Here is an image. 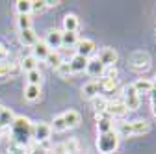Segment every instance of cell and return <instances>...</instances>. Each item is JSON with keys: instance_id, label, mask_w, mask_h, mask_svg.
<instances>
[{"instance_id": "cell-1", "label": "cell", "mask_w": 156, "mask_h": 154, "mask_svg": "<svg viewBox=\"0 0 156 154\" xmlns=\"http://www.w3.org/2000/svg\"><path fill=\"white\" fill-rule=\"evenodd\" d=\"M151 130V123L147 119H138V121H117L113 126V132L119 138H130V136H141Z\"/></svg>"}, {"instance_id": "cell-2", "label": "cell", "mask_w": 156, "mask_h": 154, "mask_svg": "<svg viewBox=\"0 0 156 154\" xmlns=\"http://www.w3.org/2000/svg\"><path fill=\"white\" fill-rule=\"evenodd\" d=\"M32 130H34V124H32L26 117H15V121H13V124H11V132H13L11 139L26 150L28 141L32 139ZM32 141H34V139H32Z\"/></svg>"}, {"instance_id": "cell-3", "label": "cell", "mask_w": 156, "mask_h": 154, "mask_svg": "<svg viewBox=\"0 0 156 154\" xmlns=\"http://www.w3.org/2000/svg\"><path fill=\"white\" fill-rule=\"evenodd\" d=\"M119 147V136L112 130L106 134H99V139H97V149L101 154H113Z\"/></svg>"}, {"instance_id": "cell-4", "label": "cell", "mask_w": 156, "mask_h": 154, "mask_svg": "<svg viewBox=\"0 0 156 154\" xmlns=\"http://www.w3.org/2000/svg\"><path fill=\"white\" fill-rule=\"evenodd\" d=\"M128 63H130V69L132 71H138V72L147 71L151 67V56L145 50H136V52H132Z\"/></svg>"}, {"instance_id": "cell-5", "label": "cell", "mask_w": 156, "mask_h": 154, "mask_svg": "<svg viewBox=\"0 0 156 154\" xmlns=\"http://www.w3.org/2000/svg\"><path fill=\"white\" fill-rule=\"evenodd\" d=\"M50 134H52L50 124H47V123H37V124H34V130H32V139L39 145V143L50 141Z\"/></svg>"}, {"instance_id": "cell-6", "label": "cell", "mask_w": 156, "mask_h": 154, "mask_svg": "<svg viewBox=\"0 0 156 154\" xmlns=\"http://www.w3.org/2000/svg\"><path fill=\"white\" fill-rule=\"evenodd\" d=\"M97 60H99L104 67H115L117 60H119V56H117V52L112 48V47H104L99 50V56H97Z\"/></svg>"}, {"instance_id": "cell-7", "label": "cell", "mask_w": 156, "mask_h": 154, "mask_svg": "<svg viewBox=\"0 0 156 154\" xmlns=\"http://www.w3.org/2000/svg\"><path fill=\"white\" fill-rule=\"evenodd\" d=\"M123 104L126 106L128 111H130V110H138L140 104H141V97L136 93V89H134L132 86L125 87V100H123Z\"/></svg>"}, {"instance_id": "cell-8", "label": "cell", "mask_w": 156, "mask_h": 154, "mask_svg": "<svg viewBox=\"0 0 156 154\" xmlns=\"http://www.w3.org/2000/svg\"><path fill=\"white\" fill-rule=\"evenodd\" d=\"M106 113L110 115L112 119H123L125 115L128 113V110H126V106H125L121 100H113V102H108Z\"/></svg>"}, {"instance_id": "cell-9", "label": "cell", "mask_w": 156, "mask_h": 154, "mask_svg": "<svg viewBox=\"0 0 156 154\" xmlns=\"http://www.w3.org/2000/svg\"><path fill=\"white\" fill-rule=\"evenodd\" d=\"M95 48H97L95 41H91V39H78V43H76V54L87 58V60H89V56L95 54Z\"/></svg>"}, {"instance_id": "cell-10", "label": "cell", "mask_w": 156, "mask_h": 154, "mask_svg": "<svg viewBox=\"0 0 156 154\" xmlns=\"http://www.w3.org/2000/svg\"><path fill=\"white\" fill-rule=\"evenodd\" d=\"M19 41H21L24 47H35L37 43H39V35L32 30V28H28V30H21L19 32Z\"/></svg>"}, {"instance_id": "cell-11", "label": "cell", "mask_w": 156, "mask_h": 154, "mask_svg": "<svg viewBox=\"0 0 156 154\" xmlns=\"http://www.w3.org/2000/svg\"><path fill=\"white\" fill-rule=\"evenodd\" d=\"M45 45L48 47V50H56L62 47V32L60 30H48L47 32V39H45Z\"/></svg>"}, {"instance_id": "cell-12", "label": "cell", "mask_w": 156, "mask_h": 154, "mask_svg": "<svg viewBox=\"0 0 156 154\" xmlns=\"http://www.w3.org/2000/svg\"><path fill=\"white\" fill-rule=\"evenodd\" d=\"M97 128H99V134H106L113 130V119L104 111L101 115H97Z\"/></svg>"}, {"instance_id": "cell-13", "label": "cell", "mask_w": 156, "mask_h": 154, "mask_svg": "<svg viewBox=\"0 0 156 154\" xmlns=\"http://www.w3.org/2000/svg\"><path fill=\"white\" fill-rule=\"evenodd\" d=\"M86 72L89 76H93V78H102V72H104V65L97 60V58H93V60H87V67H86Z\"/></svg>"}, {"instance_id": "cell-14", "label": "cell", "mask_w": 156, "mask_h": 154, "mask_svg": "<svg viewBox=\"0 0 156 154\" xmlns=\"http://www.w3.org/2000/svg\"><path fill=\"white\" fill-rule=\"evenodd\" d=\"M99 91H101V84L97 82V80H91V82H87L82 87V97L87 99V100H91V99H95L97 95H99Z\"/></svg>"}, {"instance_id": "cell-15", "label": "cell", "mask_w": 156, "mask_h": 154, "mask_svg": "<svg viewBox=\"0 0 156 154\" xmlns=\"http://www.w3.org/2000/svg\"><path fill=\"white\" fill-rule=\"evenodd\" d=\"M132 87L136 89V93L138 95H145V93H151L152 91V87H154V84H152V80H149V78H138L134 84H132Z\"/></svg>"}, {"instance_id": "cell-16", "label": "cell", "mask_w": 156, "mask_h": 154, "mask_svg": "<svg viewBox=\"0 0 156 154\" xmlns=\"http://www.w3.org/2000/svg\"><path fill=\"white\" fill-rule=\"evenodd\" d=\"M69 65H71V71H73V72H84L86 67H87V58L74 54V56H73V60L69 61Z\"/></svg>"}, {"instance_id": "cell-17", "label": "cell", "mask_w": 156, "mask_h": 154, "mask_svg": "<svg viewBox=\"0 0 156 154\" xmlns=\"http://www.w3.org/2000/svg\"><path fill=\"white\" fill-rule=\"evenodd\" d=\"M78 26H80V21H78V17L74 13H67L63 17V32H74L76 33Z\"/></svg>"}, {"instance_id": "cell-18", "label": "cell", "mask_w": 156, "mask_h": 154, "mask_svg": "<svg viewBox=\"0 0 156 154\" xmlns=\"http://www.w3.org/2000/svg\"><path fill=\"white\" fill-rule=\"evenodd\" d=\"M62 117H63V121H65V124H67V130H69V128H76L78 124H80V113L74 111V110L65 111Z\"/></svg>"}, {"instance_id": "cell-19", "label": "cell", "mask_w": 156, "mask_h": 154, "mask_svg": "<svg viewBox=\"0 0 156 154\" xmlns=\"http://www.w3.org/2000/svg\"><path fill=\"white\" fill-rule=\"evenodd\" d=\"M48 52H50V50H48V47L45 45V41H39L35 47H32V56L35 58L37 61H39V60H43V61H45V60H47V56H48Z\"/></svg>"}, {"instance_id": "cell-20", "label": "cell", "mask_w": 156, "mask_h": 154, "mask_svg": "<svg viewBox=\"0 0 156 154\" xmlns=\"http://www.w3.org/2000/svg\"><path fill=\"white\" fill-rule=\"evenodd\" d=\"M39 97H41V86H28L24 87V99L28 102H35L39 100Z\"/></svg>"}, {"instance_id": "cell-21", "label": "cell", "mask_w": 156, "mask_h": 154, "mask_svg": "<svg viewBox=\"0 0 156 154\" xmlns=\"http://www.w3.org/2000/svg\"><path fill=\"white\" fill-rule=\"evenodd\" d=\"M13 121H15V113L9 108H2V111H0V124H2V128L11 126Z\"/></svg>"}, {"instance_id": "cell-22", "label": "cell", "mask_w": 156, "mask_h": 154, "mask_svg": "<svg viewBox=\"0 0 156 154\" xmlns=\"http://www.w3.org/2000/svg\"><path fill=\"white\" fill-rule=\"evenodd\" d=\"M91 106H93V110H95V113H97V115H101V113H104V111H106L108 100L102 97V95H97L95 99H91Z\"/></svg>"}, {"instance_id": "cell-23", "label": "cell", "mask_w": 156, "mask_h": 154, "mask_svg": "<svg viewBox=\"0 0 156 154\" xmlns=\"http://www.w3.org/2000/svg\"><path fill=\"white\" fill-rule=\"evenodd\" d=\"M37 60H35V58L30 54V56H24L23 58V60H21V63H19V65H21V69L24 71V72H30V71H34V69H37Z\"/></svg>"}, {"instance_id": "cell-24", "label": "cell", "mask_w": 156, "mask_h": 154, "mask_svg": "<svg viewBox=\"0 0 156 154\" xmlns=\"http://www.w3.org/2000/svg\"><path fill=\"white\" fill-rule=\"evenodd\" d=\"M26 82H28V86H41V82H43L41 71H39V69H34V71L26 72Z\"/></svg>"}, {"instance_id": "cell-25", "label": "cell", "mask_w": 156, "mask_h": 154, "mask_svg": "<svg viewBox=\"0 0 156 154\" xmlns=\"http://www.w3.org/2000/svg\"><path fill=\"white\" fill-rule=\"evenodd\" d=\"M15 9L19 15H30L32 13V0H17Z\"/></svg>"}, {"instance_id": "cell-26", "label": "cell", "mask_w": 156, "mask_h": 154, "mask_svg": "<svg viewBox=\"0 0 156 154\" xmlns=\"http://www.w3.org/2000/svg\"><path fill=\"white\" fill-rule=\"evenodd\" d=\"M45 61H47V63H48V65H50V67H52L54 71H56L58 67H60V65L63 63V60H62V56H60V54H58V50H50V52H48V56H47V60H45Z\"/></svg>"}, {"instance_id": "cell-27", "label": "cell", "mask_w": 156, "mask_h": 154, "mask_svg": "<svg viewBox=\"0 0 156 154\" xmlns=\"http://www.w3.org/2000/svg\"><path fill=\"white\" fill-rule=\"evenodd\" d=\"M78 35L74 32H62V47H76Z\"/></svg>"}, {"instance_id": "cell-28", "label": "cell", "mask_w": 156, "mask_h": 154, "mask_svg": "<svg viewBox=\"0 0 156 154\" xmlns=\"http://www.w3.org/2000/svg\"><path fill=\"white\" fill-rule=\"evenodd\" d=\"M17 26H19V32L32 28V19H30V15H19L17 17Z\"/></svg>"}, {"instance_id": "cell-29", "label": "cell", "mask_w": 156, "mask_h": 154, "mask_svg": "<svg viewBox=\"0 0 156 154\" xmlns=\"http://www.w3.org/2000/svg\"><path fill=\"white\" fill-rule=\"evenodd\" d=\"M50 128H52V132H65V130H67V124H65V121H63L62 115L54 117V121H52Z\"/></svg>"}, {"instance_id": "cell-30", "label": "cell", "mask_w": 156, "mask_h": 154, "mask_svg": "<svg viewBox=\"0 0 156 154\" xmlns=\"http://www.w3.org/2000/svg\"><path fill=\"white\" fill-rule=\"evenodd\" d=\"M99 84H101V89L106 91V93H113L117 89V80H106V78H102Z\"/></svg>"}, {"instance_id": "cell-31", "label": "cell", "mask_w": 156, "mask_h": 154, "mask_svg": "<svg viewBox=\"0 0 156 154\" xmlns=\"http://www.w3.org/2000/svg\"><path fill=\"white\" fill-rule=\"evenodd\" d=\"M56 74H58V76H60V78H69V76L73 74V71H71V65L63 61V63H62L60 67H58V69H56Z\"/></svg>"}, {"instance_id": "cell-32", "label": "cell", "mask_w": 156, "mask_h": 154, "mask_svg": "<svg viewBox=\"0 0 156 154\" xmlns=\"http://www.w3.org/2000/svg\"><path fill=\"white\" fill-rule=\"evenodd\" d=\"M102 78H106V80H117V69L115 67H104Z\"/></svg>"}, {"instance_id": "cell-33", "label": "cell", "mask_w": 156, "mask_h": 154, "mask_svg": "<svg viewBox=\"0 0 156 154\" xmlns=\"http://www.w3.org/2000/svg\"><path fill=\"white\" fill-rule=\"evenodd\" d=\"M45 8V0H32V11L34 13H41Z\"/></svg>"}, {"instance_id": "cell-34", "label": "cell", "mask_w": 156, "mask_h": 154, "mask_svg": "<svg viewBox=\"0 0 156 154\" xmlns=\"http://www.w3.org/2000/svg\"><path fill=\"white\" fill-rule=\"evenodd\" d=\"M63 145H65L67 152H74V154H78V141H76V139H69V141H65Z\"/></svg>"}, {"instance_id": "cell-35", "label": "cell", "mask_w": 156, "mask_h": 154, "mask_svg": "<svg viewBox=\"0 0 156 154\" xmlns=\"http://www.w3.org/2000/svg\"><path fill=\"white\" fill-rule=\"evenodd\" d=\"M6 60H8V48L0 43V65L2 63H6Z\"/></svg>"}, {"instance_id": "cell-36", "label": "cell", "mask_w": 156, "mask_h": 154, "mask_svg": "<svg viewBox=\"0 0 156 154\" xmlns=\"http://www.w3.org/2000/svg\"><path fill=\"white\" fill-rule=\"evenodd\" d=\"M54 154H67V149H65V145H63V143H60V145H54Z\"/></svg>"}, {"instance_id": "cell-37", "label": "cell", "mask_w": 156, "mask_h": 154, "mask_svg": "<svg viewBox=\"0 0 156 154\" xmlns=\"http://www.w3.org/2000/svg\"><path fill=\"white\" fill-rule=\"evenodd\" d=\"M62 2L60 0H45V8H56V6H60Z\"/></svg>"}, {"instance_id": "cell-38", "label": "cell", "mask_w": 156, "mask_h": 154, "mask_svg": "<svg viewBox=\"0 0 156 154\" xmlns=\"http://www.w3.org/2000/svg\"><path fill=\"white\" fill-rule=\"evenodd\" d=\"M149 95H151V100H152V106H156V87H152V91H151Z\"/></svg>"}, {"instance_id": "cell-39", "label": "cell", "mask_w": 156, "mask_h": 154, "mask_svg": "<svg viewBox=\"0 0 156 154\" xmlns=\"http://www.w3.org/2000/svg\"><path fill=\"white\" fill-rule=\"evenodd\" d=\"M152 115L156 117V106H152Z\"/></svg>"}, {"instance_id": "cell-40", "label": "cell", "mask_w": 156, "mask_h": 154, "mask_svg": "<svg viewBox=\"0 0 156 154\" xmlns=\"http://www.w3.org/2000/svg\"><path fill=\"white\" fill-rule=\"evenodd\" d=\"M15 154H28L26 150H21V152H15Z\"/></svg>"}, {"instance_id": "cell-41", "label": "cell", "mask_w": 156, "mask_h": 154, "mask_svg": "<svg viewBox=\"0 0 156 154\" xmlns=\"http://www.w3.org/2000/svg\"><path fill=\"white\" fill-rule=\"evenodd\" d=\"M4 130H6V128H2V124H0V134H2V132H4Z\"/></svg>"}, {"instance_id": "cell-42", "label": "cell", "mask_w": 156, "mask_h": 154, "mask_svg": "<svg viewBox=\"0 0 156 154\" xmlns=\"http://www.w3.org/2000/svg\"><path fill=\"white\" fill-rule=\"evenodd\" d=\"M2 108H4V106H2V104H0V111H2Z\"/></svg>"}, {"instance_id": "cell-43", "label": "cell", "mask_w": 156, "mask_h": 154, "mask_svg": "<svg viewBox=\"0 0 156 154\" xmlns=\"http://www.w3.org/2000/svg\"><path fill=\"white\" fill-rule=\"evenodd\" d=\"M67 154H74V152H67Z\"/></svg>"}]
</instances>
